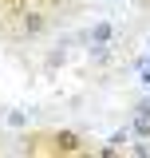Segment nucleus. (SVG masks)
Here are the masks:
<instances>
[{"label":"nucleus","instance_id":"39448f33","mask_svg":"<svg viewBox=\"0 0 150 158\" xmlns=\"http://www.w3.org/2000/svg\"><path fill=\"white\" fill-rule=\"evenodd\" d=\"M91 40H103V44H115V24L111 20H99L91 28Z\"/></svg>","mask_w":150,"mask_h":158},{"label":"nucleus","instance_id":"7ed1b4c3","mask_svg":"<svg viewBox=\"0 0 150 158\" xmlns=\"http://www.w3.org/2000/svg\"><path fill=\"white\" fill-rule=\"evenodd\" d=\"M67 48H71V36H63V40L56 44V48H52V52L44 56V67H48V71H59V67H63V63L71 59V52H67Z\"/></svg>","mask_w":150,"mask_h":158},{"label":"nucleus","instance_id":"423d86ee","mask_svg":"<svg viewBox=\"0 0 150 158\" xmlns=\"http://www.w3.org/2000/svg\"><path fill=\"white\" fill-rule=\"evenodd\" d=\"M131 135L150 138V115H134V118H131Z\"/></svg>","mask_w":150,"mask_h":158},{"label":"nucleus","instance_id":"6e6552de","mask_svg":"<svg viewBox=\"0 0 150 158\" xmlns=\"http://www.w3.org/2000/svg\"><path fill=\"white\" fill-rule=\"evenodd\" d=\"M142 83H146V91H150V67L142 63Z\"/></svg>","mask_w":150,"mask_h":158},{"label":"nucleus","instance_id":"f257e3e1","mask_svg":"<svg viewBox=\"0 0 150 158\" xmlns=\"http://www.w3.org/2000/svg\"><path fill=\"white\" fill-rule=\"evenodd\" d=\"M28 154H87L83 138L75 131H40V135H28L24 138Z\"/></svg>","mask_w":150,"mask_h":158},{"label":"nucleus","instance_id":"f03ea898","mask_svg":"<svg viewBox=\"0 0 150 158\" xmlns=\"http://www.w3.org/2000/svg\"><path fill=\"white\" fill-rule=\"evenodd\" d=\"M48 32V12L44 8H20V32H16V40H40Z\"/></svg>","mask_w":150,"mask_h":158},{"label":"nucleus","instance_id":"20e7f679","mask_svg":"<svg viewBox=\"0 0 150 158\" xmlns=\"http://www.w3.org/2000/svg\"><path fill=\"white\" fill-rule=\"evenodd\" d=\"M87 56H91V63L107 67V63L115 59V48H111V44H103V40H87Z\"/></svg>","mask_w":150,"mask_h":158},{"label":"nucleus","instance_id":"0eeeda50","mask_svg":"<svg viewBox=\"0 0 150 158\" xmlns=\"http://www.w3.org/2000/svg\"><path fill=\"white\" fill-rule=\"evenodd\" d=\"M4 123L16 127V131H24V127H28V115H24V111H4Z\"/></svg>","mask_w":150,"mask_h":158}]
</instances>
